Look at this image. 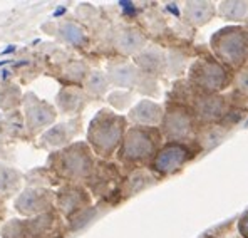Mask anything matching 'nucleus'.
Listing matches in <instances>:
<instances>
[{
	"label": "nucleus",
	"instance_id": "obj_4",
	"mask_svg": "<svg viewBox=\"0 0 248 238\" xmlns=\"http://www.w3.org/2000/svg\"><path fill=\"white\" fill-rule=\"evenodd\" d=\"M151 141L144 133L133 131L126 141V156H129V158H144L151 151Z\"/></svg>",
	"mask_w": 248,
	"mask_h": 238
},
{
	"label": "nucleus",
	"instance_id": "obj_6",
	"mask_svg": "<svg viewBox=\"0 0 248 238\" xmlns=\"http://www.w3.org/2000/svg\"><path fill=\"white\" fill-rule=\"evenodd\" d=\"M119 134H121L119 126H116V124H112V121H109V123L101 124V129H97L96 134L93 133V136L96 139L97 146H101V148H104V149H111L112 146H116V143H118Z\"/></svg>",
	"mask_w": 248,
	"mask_h": 238
},
{
	"label": "nucleus",
	"instance_id": "obj_11",
	"mask_svg": "<svg viewBox=\"0 0 248 238\" xmlns=\"http://www.w3.org/2000/svg\"><path fill=\"white\" fill-rule=\"evenodd\" d=\"M143 44V37L136 32H126L121 37V47L124 50H134Z\"/></svg>",
	"mask_w": 248,
	"mask_h": 238
},
{
	"label": "nucleus",
	"instance_id": "obj_1",
	"mask_svg": "<svg viewBox=\"0 0 248 238\" xmlns=\"http://www.w3.org/2000/svg\"><path fill=\"white\" fill-rule=\"evenodd\" d=\"M213 46L220 57H223L230 64H238L247 56L248 40L240 29H227L218 32V35L213 39Z\"/></svg>",
	"mask_w": 248,
	"mask_h": 238
},
{
	"label": "nucleus",
	"instance_id": "obj_12",
	"mask_svg": "<svg viewBox=\"0 0 248 238\" xmlns=\"http://www.w3.org/2000/svg\"><path fill=\"white\" fill-rule=\"evenodd\" d=\"M65 31H69V35H65L69 40H79L82 37L81 31H79V29H76L74 25H67V27H65Z\"/></svg>",
	"mask_w": 248,
	"mask_h": 238
},
{
	"label": "nucleus",
	"instance_id": "obj_7",
	"mask_svg": "<svg viewBox=\"0 0 248 238\" xmlns=\"http://www.w3.org/2000/svg\"><path fill=\"white\" fill-rule=\"evenodd\" d=\"M223 99L220 97H205L200 101L198 104V112L202 118L205 119H218L220 116H223Z\"/></svg>",
	"mask_w": 248,
	"mask_h": 238
},
{
	"label": "nucleus",
	"instance_id": "obj_14",
	"mask_svg": "<svg viewBox=\"0 0 248 238\" xmlns=\"http://www.w3.org/2000/svg\"><path fill=\"white\" fill-rule=\"evenodd\" d=\"M240 232L243 233V237L248 238V213L242 218V222H240Z\"/></svg>",
	"mask_w": 248,
	"mask_h": 238
},
{
	"label": "nucleus",
	"instance_id": "obj_13",
	"mask_svg": "<svg viewBox=\"0 0 248 238\" xmlns=\"http://www.w3.org/2000/svg\"><path fill=\"white\" fill-rule=\"evenodd\" d=\"M238 86L242 91H245V93H248V71L242 72V76L238 78Z\"/></svg>",
	"mask_w": 248,
	"mask_h": 238
},
{
	"label": "nucleus",
	"instance_id": "obj_9",
	"mask_svg": "<svg viewBox=\"0 0 248 238\" xmlns=\"http://www.w3.org/2000/svg\"><path fill=\"white\" fill-rule=\"evenodd\" d=\"M133 118L141 123H156L159 118V108L153 102H143L133 111Z\"/></svg>",
	"mask_w": 248,
	"mask_h": 238
},
{
	"label": "nucleus",
	"instance_id": "obj_5",
	"mask_svg": "<svg viewBox=\"0 0 248 238\" xmlns=\"http://www.w3.org/2000/svg\"><path fill=\"white\" fill-rule=\"evenodd\" d=\"M191 127V121H189L188 114L185 111H173L168 114L166 118V133L173 138H181L189 133Z\"/></svg>",
	"mask_w": 248,
	"mask_h": 238
},
{
	"label": "nucleus",
	"instance_id": "obj_2",
	"mask_svg": "<svg viewBox=\"0 0 248 238\" xmlns=\"http://www.w3.org/2000/svg\"><path fill=\"white\" fill-rule=\"evenodd\" d=\"M196 80L202 84L205 89H220L227 82V74L221 69V65L215 64V62H205L200 64L196 69H193Z\"/></svg>",
	"mask_w": 248,
	"mask_h": 238
},
{
	"label": "nucleus",
	"instance_id": "obj_10",
	"mask_svg": "<svg viewBox=\"0 0 248 238\" xmlns=\"http://www.w3.org/2000/svg\"><path fill=\"white\" fill-rule=\"evenodd\" d=\"M248 12V3H242V2H228L223 3V9H221V14H223L227 19H243Z\"/></svg>",
	"mask_w": 248,
	"mask_h": 238
},
{
	"label": "nucleus",
	"instance_id": "obj_3",
	"mask_svg": "<svg viewBox=\"0 0 248 238\" xmlns=\"http://www.w3.org/2000/svg\"><path fill=\"white\" fill-rule=\"evenodd\" d=\"M186 155H188V153H186V149L183 146H180V144L166 146L155 161L156 170L163 171V173H171V171L178 170L180 164L185 163Z\"/></svg>",
	"mask_w": 248,
	"mask_h": 238
},
{
	"label": "nucleus",
	"instance_id": "obj_8",
	"mask_svg": "<svg viewBox=\"0 0 248 238\" xmlns=\"http://www.w3.org/2000/svg\"><path fill=\"white\" fill-rule=\"evenodd\" d=\"M186 14L195 24H205L213 14V7L211 3H188Z\"/></svg>",
	"mask_w": 248,
	"mask_h": 238
}]
</instances>
